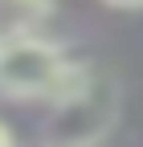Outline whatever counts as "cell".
<instances>
[{"mask_svg": "<svg viewBox=\"0 0 143 147\" xmlns=\"http://www.w3.org/2000/svg\"><path fill=\"white\" fill-rule=\"evenodd\" d=\"M0 147H16V143H12V131H8L4 123H0Z\"/></svg>", "mask_w": 143, "mask_h": 147, "instance_id": "obj_5", "label": "cell"}, {"mask_svg": "<svg viewBox=\"0 0 143 147\" xmlns=\"http://www.w3.org/2000/svg\"><path fill=\"white\" fill-rule=\"evenodd\" d=\"M57 0H0V37L4 33H41Z\"/></svg>", "mask_w": 143, "mask_h": 147, "instance_id": "obj_3", "label": "cell"}, {"mask_svg": "<svg viewBox=\"0 0 143 147\" xmlns=\"http://www.w3.org/2000/svg\"><path fill=\"white\" fill-rule=\"evenodd\" d=\"M86 69L69 53L41 33H4L0 37V98L45 102L57 106L90 82Z\"/></svg>", "mask_w": 143, "mask_h": 147, "instance_id": "obj_1", "label": "cell"}, {"mask_svg": "<svg viewBox=\"0 0 143 147\" xmlns=\"http://www.w3.org/2000/svg\"><path fill=\"white\" fill-rule=\"evenodd\" d=\"M119 119V82L106 74H90L78 94L49 106L45 143L49 147H98V139Z\"/></svg>", "mask_w": 143, "mask_h": 147, "instance_id": "obj_2", "label": "cell"}, {"mask_svg": "<svg viewBox=\"0 0 143 147\" xmlns=\"http://www.w3.org/2000/svg\"><path fill=\"white\" fill-rule=\"evenodd\" d=\"M37 147H49V143H45V139H41V143H37Z\"/></svg>", "mask_w": 143, "mask_h": 147, "instance_id": "obj_6", "label": "cell"}, {"mask_svg": "<svg viewBox=\"0 0 143 147\" xmlns=\"http://www.w3.org/2000/svg\"><path fill=\"white\" fill-rule=\"evenodd\" d=\"M111 8H143V0H106Z\"/></svg>", "mask_w": 143, "mask_h": 147, "instance_id": "obj_4", "label": "cell"}]
</instances>
